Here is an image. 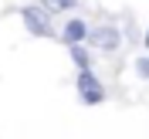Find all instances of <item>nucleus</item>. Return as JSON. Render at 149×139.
<instances>
[{"instance_id":"f257e3e1","label":"nucleus","mask_w":149,"mask_h":139,"mask_svg":"<svg viewBox=\"0 0 149 139\" xmlns=\"http://www.w3.org/2000/svg\"><path fill=\"white\" fill-rule=\"evenodd\" d=\"M20 20H24V27H27L31 37H58L54 14H47L41 3H24L20 7Z\"/></svg>"},{"instance_id":"f03ea898","label":"nucleus","mask_w":149,"mask_h":139,"mask_svg":"<svg viewBox=\"0 0 149 139\" xmlns=\"http://www.w3.org/2000/svg\"><path fill=\"white\" fill-rule=\"evenodd\" d=\"M122 27L115 24V20H102V24H95L92 31H88V41L85 44L88 47H95V51H102V54H115L122 47Z\"/></svg>"},{"instance_id":"7ed1b4c3","label":"nucleus","mask_w":149,"mask_h":139,"mask_svg":"<svg viewBox=\"0 0 149 139\" xmlns=\"http://www.w3.org/2000/svg\"><path fill=\"white\" fill-rule=\"evenodd\" d=\"M74 92H78V102L81 105H102L109 98V92H105L102 78L95 75V68H81L74 75Z\"/></svg>"},{"instance_id":"20e7f679","label":"nucleus","mask_w":149,"mask_h":139,"mask_svg":"<svg viewBox=\"0 0 149 139\" xmlns=\"http://www.w3.org/2000/svg\"><path fill=\"white\" fill-rule=\"evenodd\" d=\"M88 31H92V24H88L85 17L68 14V17L58 24V41H61L65 47L68 44H85V41H88Z\"/></svg>"},{"instance_id":"39448f33","label":"nucleus","mask_w":149,"mask_h":139,"mask_svg":"<svg viewBox=\"0 0 149 139\" xmlns=\"http://www.w3.org/2000/svg\"><path fill=\"white\" fill-rule=\"evenodd\" d=\"M68 58H71V65L81 71V68H95V54L88 44H68Z\"/></svg>"},{"instance_id":"423d86ee","label":"nucleus","mask_w":149,"mask_h":139,"mask_svg":"<svg viewBox=\"0 0 149 139\" xmlns=\"http://www.w3.org/2000/svg\"><path fill=\"white\" fill-rule=\"evenodd\" d=\"M37 3H41V7L47 10V14H54V17H61V14H74L81 0H37Z\"/></svg>"},{"instance_id":"0eeeda50","label":"nucleus","mask_w":149,"mask_h":139,"mask_svg":"<svg viewBox=\"0 0 149 139\" xmlns=\"http://www.w3.org/2000/svg\"><path fill=\"white\" fill-rule=\"evenodd\" d=\"M132 68H136V75H139L142 82H149V54H136Z\"/></svg>"},{"instance_id":"6e6552de","label":"nucleus","mask_w":149,"mask_h":139,"mask_svg":"<svg viewBox=\"0 0 149 139\" xmlns=\"http://www.w3.org/2000/svg\"><path fill=\"white\" fill-rule=\"evenodd\" d=\"M122 37H129L132 44H139V31H136V20H132V14H125V31H122Z\"/></svg>"},{"instance_id":"1a4fd4ad","label":"nucleus","mask_w":149,"mask_h":139,"mask_svg":"<svg viewBox=\"0 0 149 139\" xmlns=\"http://www.w3.org/2000/svg\"><path fill=\"white\" fill-rule=\"evenodd\" d=\"M142 47H146V51H149V27L142 31Z\"/></svg>"}]
</instances>
